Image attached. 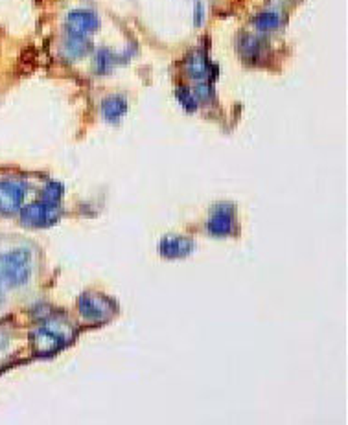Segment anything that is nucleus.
<instances>
[{"label":"nucleus","mask_w":348,"mask_h":425,"mask_svg":"<svg viewBox=\"0 0 348 425\" xmlns=\"http://www.w3.org/2000/svg\"><path fill=\"white\" fill-rule=\"evenodd\" d=\"M32 260L26 251H11L0 256V283L17 288L30 280Z\"/></svg>","instance_id":"1"},{"label":"nucleus","mask_w":348,"mask_h":425,"mask_svg":"<svg viewBox=\"0 0 348 425\" xmlns=\"http://www.w3.org/2000/svg\"><path fill=\"white\" fill-rule=\"evenodd\" d=\"M21 220L26 227L32 229H43V227H50L55 221L60 220V208L55 203L50 201H39L33 205L26 206L21 212Z\"/></svg>","instance_id":"2"},{"label":"nucleus","mask_w":348,"mask_h":425,"mask_svg":"<svg viewBox=\"0 0 348 425\" xmlns=\"http://www.w3.org/2000/svg\"><path fill=\"white\" fill-rule=\"evenodd\" d=\"M79 313L85 317L89 322H101L111 317V304L107 298L100 295H83L79 298Z\"/></svg>","instance_id":"3"},{"label":"nucleus","mask_w":348,"mask_h":425,"mask_svg":"<svg viewBox=\"0 0 348 425\" xmlns=\"http://www.w3.org/2000/svg\"><path fill=\"white\" fill-rule=\"evenodd\" d=\"M26 188L21 183L4 181L0 183V214H15L23 206Z\"/></svg>","instance_id":"4"},{"label":"nucleus","mask_w":348,"mask_h":425,"mask_svg":"<svg viewBox=\"0 0 348 425\" xmlns=\"http://www.w3.org/2000/svg\"><path fill=\"white\" fill-rule=\"evenodd\" d=\"M98 17L87 9H76L70 11L67 17V30L74 37H87L92 32H96Z\"/></svg>","instance_id":"5"},{"label":"nucleus","mask_w":348,"mask_h":425,"mask_svg":"<svg viewBox=\"0 0 348 425\" xmlns=\"http://www.w3.org/2000/svg\"><path fill=\"white\" fill-rule=\"evenodd\" d=\"M33 348L39 356H52L63 346V337L54 328H41L32 335Z\"/></svg>","instance_id":"6"},{"label":"nucleus","mask_w":348,"mask_h":425,"mask_svg":"<svg viewBox=\"0 0 348 425\" xmlns=\"http://www.w3.org/2000/svg\"><path fill=\"white\" fill-rule=\"evenodd\" d=\"M236 221H234L232 208L227 205H220L212 212L211 220H208V232L214 236H229L232 234Z\"/></svg>","instance_id":"7"},{"label":"nucleus","mask_w":348,"mask_h":425,"mask_svg":"<svg viewBox=\"0 0 348 425\" xmlns=\"http://www.w3.org/2000/svg\"><path fill=\"white\" fill-rule=\"evenodd\" d=\"M193 249V243L184 238H166L161 243V254L164 258H184Z\"/></svg>","instance_id":"8"},{"label":"nucleus","mask_w":348,"mask_h":425,"mask_svg":"<svg viewBox=\"0 0 348 425\" xmlns=\"http://www.w3.org/2000/svg\"><path fill=\"white\" fill-rule=\"evenodd\" d=\"M128 110V101L122 96H111L101 103V115L109 122H118Z\"/></svg>","instance_id":"9"},{"label":"nucleus","mask_w":348,"mask_h":425,"mask_svg":"<svg viewBox=\"0 0 348 425\" xmlns=\"http://www.w3.org/2000/svg\"><path fill=\"white\" fill-rule=\"evenodd\" d=\"M186 70L193 79H197V81H205V79L208 78V74H211V63L206 61L205 55L196 52V54H192L190 57H188Z\"/></svg>","instance_id":"10"},{"label":"nucleus","mask_w":348,"mask_h":425,"mask_svg":"<svg viewBox=\"0 0 348 425\" xmlns=\"http://www.w3.org/2000/svg\"><path fill=\"white\" fill-rule=\"evenodd\" d=\"M254 26L262 32H271V30H276L280 26V17L275 11H264L254 18Z\"/></svg>","instance_id":"11"},{"label":"nucleus","mask_w":348,"mask_h":425,"mask_svg":"<svg viewBox=\"0 0 348 425\" xmlns=\"http://www.w3.org/2000/svg\"><path fill=\"white\" fill-rule=\"evenodd\" d=\"M87 50H89L87 37L70 35L69 45H67V54H69L70 57H82V55L87 54Z\"/></svg>","instance_id":"12"},{"label":"nucleus","mask_w":348,"mask_h":425,"mask_svg":"<svg viewBox=\"0 0 348 425\" xmlns=\"http://www.w3.org/2000/svg\"><path fill=\"white\" fill-rule=\"evenodd\" d=\"M177 100L186 110H196L197 100L193 98V92H190L188 89H177Z\"/></svg>","instance_id":"13"},{"label":"nucleus","mask_w":348,"mask_h":425,"mask_svg":"<svg viewBox=\"0 0 348 425\" xmlns=\"http://www.w3.org/2000/svg\"><path fill=\"white\" fill-rule=\"evenodd\" d=\"M61 196H63V186H61V184H57V183L46 184L45 193H43L45 201H50V203H55V205H57V201L61 199Z\"/></svg>","instance_id":"14"},{"label":"nucleus","mask_w":348,"mask_h":425,"mask_svg":"<svg viewBox=\"0 0 348 425\" xmlns=\"http://www.w3.org/2000/svg\"><path fill=\"white\" fill-rule=\"evenodd\" d=\"M212 96V85L208 81H199V85L196 87V92H193V98L197 101H208Z\"/></svg>","instance_id":"15"},{"label":"nucleus","mask_w":348,"mask_h":425,"mask_svg":"<svg viewBox=\"0 0 348 425\" xmlns=\"http://www.w3.org/2000/svg\"><path fill=\"white\" fill-rule=\"evenodd\" d=\"M111 64H113V55L111 52L107 50H100L96 55V67L100 72H107L111 69Z\"/></svg>","instance_id":"16"},{"label":"nucleus","mask_w":348,"mask_h":425,"mask_svg":"<svg viewBox=\"0 0 348 425\" xmlns=\"http://www.w3.org/2000/svg\"><path fill=\"white\" fill-rule=\"evenodd\" d=\"M203 24V4L197 0L196 2V26Z\"/></svg>","instance_id":"17"},{"label":"nucleus","mask_w":348,"mask_h":425,"mask_svg":"<svg viewBox=\"0 0 348 425\" xmlns=\"http://www.w3.org/2000/svg\"><path fill=\"white\" fill-rule=\"evenodd\" d=\"M0 300H2V291H0Z\"/></svg>","instance_id":"18"}]
</instances>
